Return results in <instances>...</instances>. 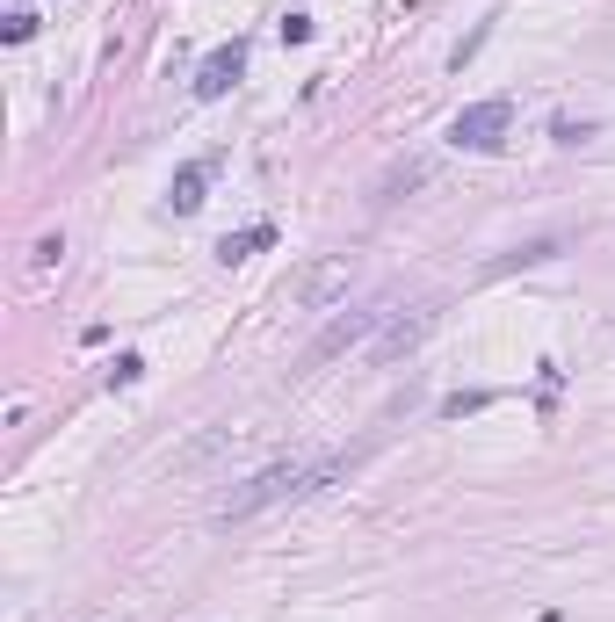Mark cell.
<instances>
[{
	"mask_svg": "<svg viewBox=\"0 0 615 622\" xmlns=\"http://www.w3.org/2000/svg\"><path fill=\"white\" fill-rule=\"evenodd\" d=\"M29 37H37V15L15 8V15H8V44H29Z\"/></svg>",
	"mask_w": 615,
	"mask_h": 622,
	"instance_id": "12",
	"label": "cell"
},
{
	"mask_svg": "<svg viewBox=\"0 0 615 622\" xmlns=\"http://www.w3.org/2000/svg\"><path fill=\"white\" fill-rule=\"evenodd\" d=\"M261 246H275V225H246V232H225V239H218V261H225V268H239V261H254Z\"/></svg>",
	"mask_w": 615,
	"mask_h": 622,
	"instance_id": "8",
	"label": "cell"
},
{
	"mask_svg": "<svg viewBox=\"0 0 615 622\" xmlns=\"http://www.w3.org/2000/svg\"><path fill=\"white\" fill-rule=\"evenodd\" d=\"M427 333H435V304H406L377 340H369V355H377V362H398V355H413Z\"/></svg>",
	"mask_w": 615,
	"mask_h": 622,
	"instance_id": "5",
	"label": "cell"
},
{
	"mask_svg": "<svg viewBox=\"0 0 615 622\" xmlns=\"http://www.w3.org/2000/svg\"><path fill=\"white\" fill-rule=\"evenodd\" d=\"M413 181H427V160H406V167H391V174H384V196H377V203H391L398 189H413Z\"/></svg>",
	"mask_w": 615,
	"mask_h": 622,
	"instance_id": "9",
	"label": "cell"
},
{
	"mask_svg": "<svg viewBox=\"0 0 615 622\" xmlns=\"http://www.w3.org/2000/svg\"><path fill=\"white\" fill-rule=\"evenodd\" d=\"M246 73V37H232V44H218L196 66V102H218V95H232V80Z\"/></svg>",
	"mask_w": 615,
	"mask_h": 622,
	"instance_id": "6",
	"label": "cell"
},
{
	"mask_svg": "<svg viewBox=\"0 0 615 622\" xmlns=\"http://www.w3.org/2000/svg\"><path fill=\"white\" fill-rule=\"evenodd\" d=\"M203 189H210V160H189V167L174 174V189H167L174 217H196V210H203Z\"/></svg>",
	"mask_w": 615,
	"mask_h": 622,
	"instance_id": "7",
	"label": "cell"
},
{
	"mask_svg": "<svg viewBox=\"0 0 615 622\" xmlns=\"http://www.w3.org/2000/svg\"><path fill=\"white\" fill-rule=\"evenodd\" d=\"M362 471V449H333V456H283V463H268V471L254 478H239L225 500H218V521H254L268 507H283V500H304V492H319L333 478H348Z\"/></svg>",
	"mask_w": 615,
	"mask_h": 622,
	"instance_id": "1",
	"label": "cell"
},
{
	"mask_svg": "<svg viewBox=\"0 0 615 622\" xmlns=\"http://www.w3.org/2000/svg\"><path fill=\"white\" fill-rule=\"evenodd\" d=\"M348 283H355V254H326L290 283V304L297 311H326L333 297H348Z\"/></svg>",
	"mask_w": 615,
	"mask_h": 622,
	"instance_id": "4",
	"label": "cell"
},
{
	"mask_svg": "<svg viewBox=\"0 0 615 622\" xmlns=\"http://www.w3.org/2000/svg\"><path fill=\"white\" fill-rule=\"evenodd\" d=\"M398 319V297H369V304H355V311H333V319L319 326V340L297 355V377H319L326 362H341L348 348H369L384 326Z\"/></svg>",
	"mask_w": 615,
	"mask_h": 622,
	"instance_id": "2",
	"label": "cell"
},
{
	"mask_svg": "<svg viewBox=\"0 0 615 622\" xmlns=\"http://www.w3.org/2000/svg\"><path fill=\"white\" fill-rule=\"evenodd\" d=\"M478 406H492V391H456V398H442L449 420H464V413H478Z\"/></svg>",
	"mask_w": 615,
	"mask_h": 622,
	"instance_id": "10",
	"label": "cell"
},
{
	"mask_svg": "<svg viewBox=\"0 0 615 622\" xmlns=\"http://www.w3.org/2000/svg\"><path fill=\"white\" fill-rule=\"evenodd\" d=\"M138 369H145L138 355H116V369H109V384H138Z\"/></svg>",
	"mask_w": 615,
	"mask_h": 622,
	"instance_id": "13",
	"label": "cell"
},
{
	"mask_svg": "<svg viewBox=\"0 0 615 622\" xmlns=\"http://www.w3.org/2000/svg\"><path fill=\"white\" fill-rule=\"evenodd\" d=\"M58 254H66V232H44V239H37V254H29V268H37V275H44V268H51Z\"/></svg>",
	"mask_w": 615,
	"mask_h": 622,
	"instance_id": "11",
	"label": "cell"
},
{
	"mask_svg": "<svg viewBox=\"0 0 615 622\" xmlns=\"http://www.w3.org/2000/svg\"><path fill=\"white\" fill-rule=\"evenodd\" d=\"M507 131H514V102H507V95H492V102L456 109L449 145H456V152H500V145H507Z\"/></svg>",
	"mask_w": 615,
	"mask_h": 622,
	"instance_id": "3",
	"label": "cell"
}]
</instances>
